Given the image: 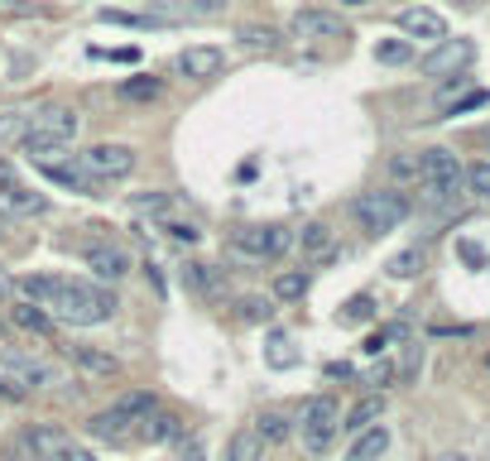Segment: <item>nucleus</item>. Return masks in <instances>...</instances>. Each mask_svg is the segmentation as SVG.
I'll return each mask as SVG.
<instances>
[{"mask_svg": "<svg viewBox=\"0 0 490 461\" xmlns=\"http://www.w3.org/2000/svg\"><path fill=\"white\" fill-rule=\"evenodd\" d=\"M399 29L409 34V39H447V20L437 10H428V5H404L399 10Z\"/></svg>", "mask_w": 490, "mask_h": 461, "instance_id": "nucleus-14", "label": "nucleus"}, {"mask_svg": "<svg viewBox=\"0 0 490 461\" xmlns=\"http://www.w3.org/2000/svg\"><path fill=\"white\" fill-rule=\"evenodd\" d=\"M155 226H159L164 236H174V241H183V246H193L197 236H202V231L193 226V221H183V216H174V212H168V216H159Z\"/></svg>", "mask_w": 490, "mask_h": 461, "instance_id": "nucleus-35", "label": "nucleus"}, {"mask_svg": "<svg viewBox=\"0 0 490 461\" xmlns=\"http://www.w3.org/2000/svg\"><path fill=\"white\" fill-rule=\"evenodd\" d=\"M342 5H370V0H342Z\"/></svg>", "mask_w": 490, "mask_h": 461, "instance_id": "nucleus-52", "label": "nucleus"}, {"mask_svg": "<svg viewBox=\"0 0 490 461\" xmlns=\"http://www.w3.org/2000/svg\"><path fill=\"white\" fill-rule=\"evenodd\" d=\"M96 20H101V25H121V29H140V25H149L145 15H125V10H96Z\"/></svg>", "mask_w": 490, "mask_h": 461, "instance_id": "nucleus-42", "label": "nucleus"}, {"mask_svg": "<svg viewBox=\"0 0 490 461\" xmlns=\"http://www.w3.org/2000/svg\"><path fill=\"white\" fill-rule=\"evenodd\" d=\"M5 375L10 380H20L25 389H54V385H67L63 380V370H54L48 361H39V356H29V351H5Z\"/></svg>", "mask_w": 490, "mask_h": 461, "instance_id": "nucleus-10", "label": "nucleus"}, {"mask_svg": "<svg viewBox=\"0 0 490 461\" xmlns=\"http://www.w3.org/2000/svg\"><path fill=\"white\" fill-rule=\"evenodd\" d=\"M0 212L29 221V216H44L48 212V197L34 193V187H25V183H15V187H0Z\"/></svg>", "mask_w": 490, "mask_h": 461, "instance_id": "nucleus-15", "label": "nucleus"}, {"mask_svg": "<svg viewBox=\"0 0 490 461\" xmlns=\"http://www.w3.org/2000/svg\"><path fill=\"white\" fill-rule=\"evenodd\" d=\"M0 336H5V327H0Z\"/></svg>", "mask_w": 490, "mask_h": 461, "instance_id": "nucleus-54", "label": "nucleus"}, {"mask_svg": "<svg viewBox=\"0 0 490 461\" xmlns=\"http://www.w3.org/2000/svg\"><path fill=\"white\" fill-rule=\"evenodd\" d=\"M48 317L67 322V327H96V322H106L115 313V298L106 294V288L96 284H82V279H58L54 298L44 303Z\"/></svg>", "mask_w": 490, "mask_h": 461, "instance_id": "nucleus-1", "label": "nucleus"}, {"mask_svg": "<svg viewBox=\"0 0 490 461\" xmlns=\"http://www.w3.org/2000/svg\"><path fill=\"white\" fill-rule=\"evenodd\" d=\"M183 279H188L197 294H216V275H212L207 265H188V269H183Z\"/></svg>", "mask_w": 490, "mask_h": 461, "instance_id": "nucleus-40", "label": "nucleus"}, {"mask_svg": "<svg viewBox=\"0 0 490 461\" xmlns=\"http://www.w3.org/2000/svg\"><path fill=\"white\" fill-rule=\"evenodd\" d=\"M77 168L96 183H115L135 174V149L130 145H92L77 154Z\"/></svg>", "mask_w": 490, "mask_h": 461, "instance_id": "nucleus-7", "label": "nucleus"}, {"mask_svg": "<svg viewBox=\"0 0 490 461\" xmlns=\"http://www.w3.org/2000/svg\"><path fill=\"white\" fill-rule=\"evenodd\" d=\"M351 212H356L365 236H390L399 221L409 216V197L395 193V187H375V193H361L351 202Z\"/></svg>", "mask_w": 490, "mask_h": 461, "instance_id": "nucleus-4", "label": "nucleus"}, {"mask_svg": "<svg viewBox=\"0 0 490 461\" xmlns=\"http://www.w3.org/2000/svg\"><path fill=\"white\" fill-rule=\"evenodd\" d=\"M87 269L96 279H106V284H121L130 275V255L121 246H92L87 250Z\"/></svg>", "mask_w": 490, "mask_h": 461, "instance_id": "nucleus-16", "label": "nucleus"}, {"mask_svg": "<svg viewBox=\"0 0 490 461\" xmlns=\"http://www.w3.org/2000/svg\"><path fill=\"white\" fill-rule=\"evenodd\" d=\"M390 375H395V366H390V361H380L375 370L365 375V385H390Z\"/></svg>", "mask_w": 490, "mask_h": 461, "instance_id": "nucleus-46", "label": "nucleus"}, {"mask_svg": "<svg viewBox=\"0 0 490 461\" xmlns=\"http://www.w3.org/2000/svg\"><path fill=\"white\" fill-rule=\"evenodd\" d=\"M87 433L92 437H101V442H130L135 437V418H125L121 408H106V414H96L92 423H87Z\"/></svg>", "mask_w": 490, "mask_h": 461, "instance_id": "nucleus-18", "label": "nucleus"}, {"mask_svg": "<svg viewBox=\"0 0 490 461\" xmlns=\"http://www.w3.org/2000/svg\"><path fill=\"white\" fill-rule=\"evenodd\" d=\"M308 294V269H284V275H275V298L279 303H294Z\"/></svg>", "mask_w": 490, "mask_h": 461, "instance_id": "nucleus-29", "label": "nucleus"}, {"mask_svg": "<svg viewBox=\"0 0 490 461\" xmlns=\"http://www.w3.org/2000/svg\"><path fill=\"white\" fill-rule=\"evenodd\" d=\"M183 433V423L174 414H164V408H155V414H145L140 418V428H135V437L149 442V447H159V442H174Z\"/></svg>", "mask_w": 490, "mask_h": 461, "instance_id": "nucleus-19", "label": "nucleus"}, {"mask_svg": "<svg viewBox=\"0 0 490 461\" xmlns=\"http://www.w3.org/2000/svg\"><path fill=\"white\" fill-rule=\"evenodd\" d=\"M10 322H15V327H25V332H39V336L54 332V317H48L44 307H34V303H15L10 307Z\"/></svg>", "mask_w": 490, "mask_h": 461, "instance_id": "nucleus-25", "label": "nucleus"}, {"mask_svg": "<svg viewBox=\"0 0 490 461\" xmlns=\"http://www.w3.org/2000/svg\"><path fill=\"white\" fill-rule=\"evenodd\" d=\"M298 250H303V255H332V231H327V221H308V226L298 231Z\"/></svg>", "mask_w": 490, "mask_h": 461, "instance_id": "nucleus-28", "label": "nucleus"}, {"mask_svg": "<svg viewBox=\"0 0 490 461\" xmlns=\"http://www.w3.org/2000/svg\"><path fill=\"white\" fill-rule=\"evenodd\" d=\"M370 317H375V298H370V294L346 298L342 313H336V322H342V327H356V322H370Z\"/></svg>", "mask_w": 490, "mask_h": 461, "instance_id": "nucleus-32", "label": "nucleus"}, {"mask_svg": "<svg viewBox=\"0 0 490 461\" xmlns=\"http://www.w3.org/2000/svg\"><path fill=\"white\" fill-rule=\"evenodd\" d=\"M424 250H418V246H409V250H399V255H390V265H385V275H390V279H418V275H424Z\"/></svg>", "mask_w": 490, "mask_h": 461, "instance_id": "nucleus-24", "label": "nucleus"}, {"mask_svg": "<svg viewBox=\"0 0 490 461\" xmlns=\"http://www.w3.org/2000/svg\"><path fill=\"white\" fill-rule=\"evenodd\" d=\"M25 447L44 461H96L92 447H82V442L67 433V428H54V423H34L25 433Z\"/></svg>", "mask_w": 490, "mask_h": 461, "instance_id": "nucleus-6", "label": "nucleus"}, {"mask_svg": "<svg viewBox=\"0 0 490 461\" xmlns=\"http://www.w3.org/2000/svg\"><path fill=\"white\" fill-rule=\"evenodd\" d=\"M298 433H303V447H308L313 456H323L336 433H342V408H336L332 395H313L308 404H303V414H298Z\"/></svg>", "mask_w": 490, "mask_h": 461, "instance_id": "nucleus-5", "label": "nucleus"}, {"mask_svg": "<svg viewBox=\"0 0 490 461\" xmlns=\"http://www.w3.org/2000/svg\"><path fill=\"white\" fill-rule=\"evenodd\" d=\"M485 370H490V356H485Z\"/></svg>", "mask_w": 490, "mask_h": 461, "instance_id": "nucleus-53", "label": "nucleus"}, {"mask_svg": "<svg viewBox=\"0 0 490 461\" xmlns=\"http://www.w3.org/2000/svg\"><path fill=\"white\" fill-rule=\"evenodd\" d=\"M226 461H265V442L255 437V428H241L226 447Z\"/></svg>", "mask_w": 490, "mask_h": 461, "instance_id": "nucleus-27", "label": "nucleus"}, {"mask_svg": "<svg viewBox=\"0 0 490 461\" xmlns=\"http://www.w3.org/2000/svg\"><path fill=\"white\" fill-rule=\"evenodd\" d=\"M115 408H121L125 418H135V428H140V418H145V414H155L159 399L149 395V389H135V395H121V399H115Z\"/></svg>", "mask_w": 490, "mask_h": 461, "instance_id": "nucleus-31", "label": "nucleus"}, {"mask_svg": "<svg viewBox=\"0 0 490 461\" xmlns=\"http://www.w3.org/2000/svg\"><path fill=\"white\" fill-rule=\"evenodd\" d=\"M255 437L265 442V447H269V442H284V437H289V418L269 408V414H260V418H255Z\"/></svg>", "mask_w": 490, "mask_h": 461, "instance_id": "nucleus-33", "label": "nucleus"}, {"mask_svg": "<svg viewBox=\"0 0 490 461\" xmlns=\"http://www.w3.org/2000/svg\"><path fill=\"white\" fill-rule=\"evenodd\" d=\"M226 15V0H149V25H202Z\"/></svg>", "mask_w": 490, "mask_h": 461, "instance_id": "nucleus-8", "label": "nucleus"}, {"mask_svg": "<svg viewBox=\"0 0 490 461\" xmlns=\"http://www.w3.org/2000/svg\"><path fill=\"white\" fill-rule=\"evenodd\" d=\"M92 58H115V63H135V48H92Z\"/></svg>", "mask_w": 490, "mask_h": 461, "instance_id": "nucleus-44", "label": "nucleus"}, {"mask_svg": "<svg viewBox=\"0 0 490 461\" xmlns=\"http://www.w3.org/2000/svg\"><path fill=\"white\" fill-rule=\"evenodd\" d=\"M289 34L294 39H308V44H323V39H346V25L332 10H298L289 20Z\"/></svg>", "mask_w": 490, "mask_h": 461, "instance_id": "nucleus-11", "label": "nucleus"}, {"mask_svg": "<svg viewBox=\"0 0 490 461\" xmlns=\"http://www.w3.org/2000/svg\"><path fill=\"white\" fill-rule=\"evenodd\" d=\"M437 461H471L466 452H447V456H437Z\"/></svg>", "mask_w": 490, "mask_h": 461, "instance_id": "nucleus-50", "label": "nucleus"}, {"mask_svg": "<svg viewBox=\"0 0 490 461\" xmlns=\"http://www.w3.org/2000/svg\"><path fill=\"white\" fill-rule=\"evenodd\" d=\"M241 313L250 322H269V317H275V307H269V298H241Z\"/></svg>", "mask_w": 490, "mask_h": 461, "instance_id": "nucleus-43", "label": "nucleus"}, {"mask_svg": "<svg viewBox=\"0 0 490 461\" xmlns=\"http://www.w3.org/2000/svg\"><path fill=\"white\" fill-rule=\"evenodd\" d=\"M457 250H462V260H471V265H485V250H481V246H471V241H462Z\"/></svg>", "mask_w": 490, "mask_h": 461, "instance_id": "nucleus-47", "label": "nucleus"}, {"mask_svg": "<svg viewBox=\"0 0 490 461\" xmlns=\"http://www.w3.org/2000/svg\"><path fill=\"white\" fill-rule=\"evenodd\" d=\"M44 174L54 178L58 187H73V193H82V197H106V187H111V183H96V178H87L77 164H48Z\"/></svg>", "mask_w": 490, "mask_h": 461, "instance_id": "nucleus-17", "label": "nucleus"}, {"mask_svg": "<svg viewBox=\"0 0 490 461\" xmlns=\"http://www.w3.org/2000/svg\"><path fill=\"white\" fill-rule=\"evenodd\" d=\"M385 452H390V428H385V423H375V428L356 433V447H351V461H380Z\"/></svg>", "mask_w": 490, "mask_h": 461, "instance_id": "nucleus-22", "label": "nucleus"}, {"mask_svg": "<svg viewBox=\"0 0 490 461\" xmlns=\"http://www.w3.org/2000/svg\"><path fill=\"white\" fill-rule=\"evenodd\" d=\"M29 135H48V140H58V145H73L77 140V111L39 106V111H34V121H29Z\"/></svg>", "mask_w": 490, "mask_h": 461, "instance_id": "nucleus-13", "label": "nucleus"}, {"mask_svg": "<svg viewBox=\"0 0 490 461\" xmlns=\"http://www.w3.org/2000/svg\"><path fill=\"white\" fill-rule=\"evenodd\" d=\"M121 101H159L164 96V82L159 77H125L121 87H115Z\"/></svg>", "mask_w": 490, "mask_h": 461, "instance_id": "nucleus-26", "label": "nucleus"}, {"mask_svg": "<svg viewBox=\"0 0 490 461\" xmlns=\"http://www.w3.org/2000/svg\"><path fill=\"white\" fill-rule=\"evenodd\" d=\"M20 178H15V164L10 159H0V187H15Z\"/></svg>", "mask_w": 490, "mask_h": 461, "instance_id": "nucleus-49", "label": "nucleus"}, {"mask_svg": "<svg viewBox=\"0 0 490 461\" xmlns=\"http://www.w3.org/2000/svg\"><path fill=\"white\" fill-rule=\"evenodd\" d=\"M418 187H424L428 207H447V202L462 197L466 168L457 164V154H452V149H424V154H418Z\"/></svg>", "mask_w": 490, "mask_h": 461, "instance_id": "nucleus-2", "label": "nucleus"}, {"mask_svg": "<svg viewBox=\"0 0 490 461\" xmlns=\"http://www.w3.org/2000/svg\"><path fill=\"white\" fill-rule=\"evenodd\" d=\"M269 366H275V370H289L294 361H298V356L289 351V336H284V332H269Z\"/></svg>", "mask_w": 490, "mask_h": 461, "instance_id": "nucleus-36", "label": "nucleus"}, {"mask_svg": "<svg viewBox=\"0 0 490 461\" xmlns=\"http://www.w3.org/2000/svg\"><path fill=\"white\" fill-rule=\"evenodd\" d=\"M375 58L390 63V67H395V63H409V58H414V44H409V39H385V44H375Z\"/></svg>", "mask_w": 490, "mask_h": 461, "instance_id": "nucleus-37", "label": "nucleus"}, {"mask_svg": "<svg viewBox=\"0 0 490 461\" xmlns=\"http://www.w3.org/2000/svg\"><path fill=\"white\" fill-rule=\"evenodd\" d=\"M466 187H471L476 197H485V202H490V159H481V164H471V168H466Z\"/></svg>", "mask_w": 490, "mask_h": 461, "instance_id": "nucleus-39", "label": "nucleus"}, {"mask_svg": "<svg viewBox=\"0 0 490 461\" xmlns=\"http://www.w3.org/2000/svg\"><path fill=\"white\" fill-rule=\"evenodd\" d=\"M471 58H476V44L471 39H437L433 54L418 58V73L424 77H457V73H466Z\"/></svg>", "mask_w": 490, "mask_h": 461, "instance_id": "nucleus-9", "label": "nucleus"}, {"mask_svg": "<svg viewBox=\"0 0 490 461\" xmlns=\"http://www.w3.org/2000/svg\"><path fill=\"white\" fill-rule=\"evenodd\" d=\"M0 395H5V399H25L29 389H25L20 380H10V375H0Z\"/></svg>", "mask_w": 490, "mask_h": 461, "instance_id": "nucleus-45", "label": "nucleus"}, {"mask_svg": "<svg viewBox=\"0 0 490 461\" xmlns=\"http://www.w3.org/2000/svg\"><path fill=\"white\" fill-rule=\"evenodd\" d=\"M346 461H351V456H346Z\"/></svg>", "mask_w": 490, "mask_h": 461, "instance_id": "nucleus-55", "label": "nucleus"}, {"mask_svg": "<svg viewBox=\"0 0 490 461\" xmlns=\"http://www.w3.org/2000/svg\"><path fill=\"white\" fill-rule=\"evenodd\" d=\"M222 63H226V54L216 44H193V48H183V54L174 58V67L183 77H193V82H212L216 73H222Z\"/></svg>", "mask_w": 490, "mask_h": 461, "instance_id": "nucleus-12", "label": "nucleus"}, {"mask_svg": "<svg viewBox=\"0 0 490 461\" xmlns=\"http://www.w3.org/2000/svg\"><path fill=\"white\" fill-rule=\"evenodd\" d=\"M235 39H241L245 48H265V54H275V48H279V34L275 29H260V25H241V29H235Z\"/></svg>", "mask_w": 490, "mask_h": 461, "instance_id": "nucleus-34", "label": "nucleus"}, {"mask_svg": "<svg viewBox=\"0 0 490 461\" xmlns=\"http://www.w3.org/2000/svg\"><path fill=\"white\" fill-rule=\"evenodd\" d=\"M380 418H385V399L365 395L361 404H351V414H342V433H365V428H375Z\"/></svg>", "mask_w": 490, "mask_h": 461, "instance_id": "nucleus-20", "label": "nucleus"}, {"mask_svg": "<svg viewBox=\"0 0 490 461\" xmlns=\"http://www.w3.org/2000/svg\"><path fill=\"white\" fill-rule=\"evenodd\" d=\"M34 111H0V145H20L29 135Z\"/></svg>", "mask_w": 490, "mask_h": 461, "instance_id": "nucleus-30", "label": "nucleus"}, {"mask_svg": "<svg viewBox=\"0 0 490 461\" xmlns=\"http://www.w3.org/2000/svg\"><path fill=\"white\" fill-rule=\"evenodd\" d=\"M178 461H207V452H202V442H188V447L178 452Z\"/></svg>", "mask_w": 490, "mask_h": 461, "instance_id": "nucleus-48", "label": "nucleus"}, {"mask_svg": "<svg viewBox=\"0 0 490 461\" xmlns=\"http://www.w3.org/2000/svg\"><path fill=\"white\" fill-rule=\"evenodd\" d=\"M289 246H294V236L284 231V226H241V231L231 236V246H226V260L250 265V269H265L269 260H279Z\"/></svg>", "mask_w": 490, "mask_h": 461, "instance_id": "nucleus-3", "label": "nucleus"}, {"mask_svg": "<svg viewBox=\"0 0 490 461\" xmlns=\"http://www.w3.org/2000/svg\"><path fill=\"white\" fill-rule=\"evenodd\" d=\"M0 5H10V10H15V5H25V0H0Z\"/></svg>", "mask_w": 490, "mask_h": 461, "instance_id": "nucleus-51", "label": "nucleus"}, {"mask_svg": "<svg viewBox=\"0 0 490 461\" xmlns=\"http://www.w3.org/2000/svg\"><path fill=\"white\" fill-rule=\"evenodd\" d=\"M67 356H73V361L87 370V375H121V361H115L111 351H101V346H67Z\"/></svg>", "mask_w": 490, "mask_h": 461, "instance_id": "nucleus-21", "label": "nucleus"}, {"mask_svg": "<svg viewBox=\"0 0 490 461\" xmlns=\"http://www.w3.org/2000/svg\"><path fill=\"white\" fill-rule=\"evenodd\" d=\"M15 288L25 294V303L44 307L48 298H54V288H58V275H20V279H15Z\"/></svg>", "mask_w": 490, "mask_h": 461, "instance_id": "nucleus-23", "label": "nucleus"}, {"mask_svg": "<svg viewBox=\"0 0 490 461\" xmlns=\"http://www.w3.org/2000/svg\"><path fill=\"white\" fill-rule=\"evenodd\" d=\"M390 174L399 183H418V154H395L390 159Z\"/></svg>", "mask_w": 490, "mask_h": 461, "instance_id": "nucleus-41", "label": "nucleus"}, {"mask_svg": "<svg viewBox=\"0 0 490 461\" xmlns=\"http://www.w3.org/2000/svg\"><path fill=\"white\" fill-rule=\"evenodd\" d=\"M485 101H490V92H485V87H471V92H462L457 101H452V106H443V115H466V111L485 106Z\"/></svg>", "mask_w": 490, "mask_h": 461, "instance_id": "nucleus-38", "label": "nucleus"}]
</instances>
